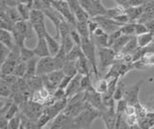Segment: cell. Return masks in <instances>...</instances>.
I'll use <instances>...</instances> for the list:
<instances>
[{
	"mask_svg": "<svg viewBox=\"0 0 154 129\" xmlns=\"http://www.w3.org/2000/svg\"><path fill=\"white\" fill-rule=\"evenodd\" d=\"M100 117V112L97 109L86 101V107L78 116L72 121L71 128H91L94 121Z\"/></svg>",
	"mask_w": 154,
	"mask_h": 129,
	"instance_id": "1",
	"label": "cell"
},
{
	"mask_svg": "<svg viewBox=\"0 0 154 129\" xmlns=\"http://www.w3.org/2000/svg\"><path fill=\"white\" fill-rule=\"evenodd\" d=\"M81 48L83 50V53L89 60L90 65L91 66V70L95 76L96 79L99 77V70H98V64L96 61V55H97V50H96V46L94 45V41L91 38H82V44Z\"/></svg>",
	"mask_w": 154,
	"mask_h": 129,
	"instance_id": "2",
	"label": "cell"
},
{
	"mask_svg": "<svg viewBox=\"0 0 154 129\" xmlns=\"http://www.w3.org/2000/svg\"><path fill=\"white\" fill-rule=\"evenodd\" d=\"M96 50L99 58L98 70L101 75L104 72H107L110 66L116 62V51L112 47H96Z\"/></svg>",
	"mask_w": 154,
	"mask_h": 129,
	"instance_id": "3",
	"label": "cell"
},
{
	"mask_svg": "<svg viewBox=\"0 0 154 129\" xmlns=\"http://www.w3.org/2000/svg\"><path fill=\"white\" fill-rule=\"evenodd\" d=\"M86 107L85 92H79L72 97L69 98L66 107L63 112L71 118H75L83 111Z\"/></svg>",
	"mask_w": 154,
	"mask_h": 129,
	"instance_id": "4",
	"label": "cell"
},
{
	"mask_svg": "<svg viewBox=\"0 0 154 129\" xmlns=\"http://www.w3.org/2000/svg\"><path fill=\"white\" fill-rule=\"evenodd\" d=\"M79 2L91 17L107 15L108 9L105 8L101 0H79Z\"/></svg>",
	"mask_w": 154,
	"mask_h": 129,
	"instance_id": "5",
	"label": "cell"
},
{
	"mask_svg": "<svg viewBox=\"0 0 154 129\" xmlns=\"http://www.w3.org/2000/svg\"><path fill=\"white\" fill-rule=\"evenodd\" d=\"M52 6L61 14L65 20L69 22L72 27L76 26V17L66 0H52Z\"/></svg>",
	"mask_w": 154,
	"mask_h": 129,
	"instance_id": "6",
	"label": "cell"
},
{
	"mask_svg": "<svg viewBox=\"0 0 154 129\" xmlns=\"http://www.w3.org/2000/svg\"><path fill=\"white\" fill-rule=\"evenodd\" d=\"M43 110H45V105L43 104L33 101V100H29L20 108V112L30 119H32L33 121L37 122L38 119L42 116Z\"/></svg>",
	"mask_w": 154,
	"mask_h": 129,
	"instance_id": "7",
	"label": "cell"
},
{
	"mask_svg": "<svg viewBox=\"0 0 154 129\" xmlns=\"http://www.w3.org/2000/svg\"><path fill=\"white\" fill-rule=\"evenodd\" d=\"M64 76H65V73L62 69H56L46 75L42 76V77L43 80L45 87L49 91L51 94H53L58 88H59Z\"/></svg>",
	"mask_w": 154,
	"mask_h": 129,
	"instance_id": "8",
	"label": "cell"
},
{
	"mask_svg": "<svg viewBox=\"0 0 154 129\" xmlns=\"http://www.w3.org/2000/svg\"><path fill=\"white\" fill-rule=\"evenodd\" d=\"M57 69V64L54 56H47L40 58L37 66V75L43 76Z\"/></svg>",
	"mask_w": 154,
	"mask_h": 129,
	"instance_id": "9",
	"label": "cell"
},
{
	"mask_svg": "<svg viewBox=\"0 0 154 129\" xmlns=\"http://www.w3.org/2000/svg\"><path fill=\"white\" fill-rule=\"evenodd\" d=\"M85 100L88 101L91 106L96 108L99 112L105 111L107 107L105 106L103 102V97L102 94L96 92L94 87L90 88L89 90L85 91Z\"/></svg>",
	"mask_w": 154,
	"mask_h": 129,
	"instance_id": "10",
	"label": "cell"
},
{
	"mask_svg": "<svg viewBox=\"0 0 154 129\" xmlns=\"http://www.w3.org/2000/svg\"><path fill=\"white\" fill-rule=\"evenodd\" d=\"M96 22L99 24V27H101L102 29L106 32L110 34L114 31H117L120 28L119 23H118L116 21L114 18L110 17L108 16H99V17H91Z\"/></svg>",
	"mask_w": 154,
	"mask_h": 129,
	"instance_id": "11",
	"label": "cell"
},
{
	"mask_svg": "<svg viewBox=\"0 0 154 129\" xmlns=\"http://www.w3.org/2000/svg\"><path fill=\"white\" fill-rule=\"evenodd\" d=\"M143 83V79L140 80L139 82H136L131 86L126 87L125 93H124V98L127 100L128 104L136 105L140 101L139 94H140V89H141Z\"/></svg>",
	"mask_w": 154,
	"mask_h": 129,
	"instance_id": "12",
	"label": "cell"
},
{
	"mask_svg": "<svg viewBox=\"0 0 154 129\" xmlns=\"http://www.w3.org/2000/svg\"><path fill=\"white\" fill-rule=\"evenodd\" d=\"M73 118H71L69 116V115L62 112L52 119V122L50 123V128L51 129L71 128V124H72Z\"/></svg>",
	"mask_w": 154,
	"mask_h": 129,
	"instance_id": "13",
	"label": "cell"
},
{
	"mask_svg": "<svg viewBox=\"0 0 154 129\" xmlns=\"http://www.w3.org/2000/svg\"><path fill=\"white\" fill-rule=\"evenodd\" d=\"M100 118L103 121L106 128L108 129L116 128V122H117V118H118L116 108H107L105 111L100 112Z\"/></svg>",
	"mask_w": 154,
	"mask_h": 129,
	"instance_id": "14",
	"label": "cell"
},
{
	"mask_svg": "<svg viewBox=\"0 0 154 129\" xmlns=\"http://www.w3.org/2000/svg\"><path fill=\"white\" fill-rule=\"evenodd\" d=\"M81 73H77L73 76V78L71 79L70 83L66 88V97L67 98L72 97L76 94L81 92V79H82Z\"/></svg>",
	"mask_w": 154,
	"mask_h": 129,
	"instance_id": "15",
	"label": "cell"
},
{
	"mask_svg": "<svg viewBox=\"0 0 154 129\" xmlns=\"http://www.w3.org/2000/svg\"><path fill=\"white\" fill-rule=\"evenodd\" d=\"M33 50L35 52L36 56H38V58L51 56L45 38H38V42H37L36 46L33 48Z\"/></svg>",
	"mask_w": 154,
	"mask_h": 129,
	"instance_id": "16",
	"label": "cell"
},
{
	"mask_svg": "<svg viewBox=\"0 0 154 129\" xmlns=\"http://www.w3.org/2000/svg\"><path fill=\"white\" fill-rule=\"evenodd\" d=\"M45 38V40L47 41L48 48H49L51 56H55L58 52H59V50L61 49V46H62L61 40H59L58 38L52 37L48 32H46Z\"/></svg>",
	"mask_w": 154,
	"mask_h": 129,
	"instance_id": "17",
	"label": "cell"
},
{
	"mask_svg": "<svg viewBox=\"0 0 154 129\" xmlns=\"http://www.w3.org/2000/svg\"><path fill=\"white\" fill-rule=\"evenodd\" d=\"M0 41L4 45H6L9 49H13L17 45L12 31L9 30H5V29L0 30Z\"/></svg>",
	"mask_w": 154,
	"mask_h": 129,
	"instance_id": "18",
	"label": "cell"
},
{
	"mask_svg": "<svg viewBox=\"0 0 154 129\" xmlns=\"http://www.w3.org/2000/svg\"><path fill=\"white\" fill-rule=\"evenodd\" d=\"M143 11H144V4L140 6L129 7L125 10V13L128 15V17H130V20L132 22H137L143 16Z\"/></svg>",
	"mask_w": 154,
	"mask_h": 129,
	"instance_id": "19",
	"label": "cell"
},
{
	"mask_svg": "<svg viewBox=\"0 0 154 129\" xmlns=\"http://www.w3.org/2000/svg\"><path fill=\"white\" fill-rule=\"evenodd\" d=\"M14 24H16V23L13 22L11 20V18L8 17L5 9L0 7V28L5 30L13 31Z\"/></svg>",
	"mask_w": 154,
	"mask_h": 129,
	"instance_id": "20",
	"label": "cell"
},
{
	"mask_svg": "<svg viewBox=\"0 0 154 129\" xmlns=\"http://www.w3.org/2000/svg\"><path fill=\"white\" fill-rule=\"evenodd\" d=\"M18 62L17 61H14L12 59H6L3 63H1V76H5V75H11L14 74V71L16 66L17 65Z\"/></svg>",
	"mask_w": 154,
	"mask_h": 129,
	"instance_id": "21",
	"label": "cell"
},
{
	"mask_svg": "<svg viewBox=\"0 0 154 129\" xmlns=\"http://www.w3.org/2000/svg\"><path fill=\"white\" fill-rule=\"evenodd\" d=\"M137 41H138V45L139 47H146L149 45H151L154 41V33L152 32H146L144 34L137 36Z\"/></svg>",
	"mask_w": 154,
	"mask_h": 129,
	"instance_id": "22",
	"label": "cell"
},
{
	"mask_svg": "<svg viewBox=\"0 0 154 129\" xmlns=\"http://www.w3.org/2000/svg\"><path fill=\"white\" fill-rule=\"evenodd\" d=\"M26 79H27V82L29 85V88H30V90L32 91V93L41 90L42 87H45L42 76L35 75V76H32V77H28Z\"/></svg>",
	"mask_w": 154,
	"mask_h": 129,
	"instance_id": "23",
	"label": "cell"
},
{
	"mask_svg": "<svg viewBox=\"0 0 154 129\" xmlns=\"http://www.w3.org/2000/svg\"><path fill=\"white\" fill-rule=\"evenodd\" d=\"M154 127V112H148L143 118L139 119V128L150 129Z\"/></svg>",
	"mask_w": 154,
	"mask_h": 129,
	"instance_id": "24",
	"label": "cell"
},
{
	"mask_svg": "<svg viewBox=\"0 0 154 129\" xmlns=\"http://www.w3.org/2000/svg\"><path fill=\"white\" fill-rule=\"evenodd\" d=\"M45 14L42 10H37V9H32L30 18L29 21L31 22V24H36V23H42L45 22Z\"/></svg>",
	"mask_w": 154,
	"mask_h": 129,
	"instance_id": "25",
	"label": "cell"
},
{
	"mask_svg": "<svg viewBox=\"0 0 154 129\" xmlns=\"http://www.w3.org/2000/svg\"><path fill=\"white\" fill-rule=\"evenodd\" d=\"M133 36H128V35H122L120 37H119L117 40L115 41V42L113 44V45L111 46L112 48L116 51V52H118V51H122L123 47L126 45L127 42L130 41V39H131Z\"/></svg>",
	"mask_w": 154,
	"mask_h": 129,
	"instance_id": "26",
	"label": "cell"
},
{
	"mask_svg": "<svg viewBox=\"0 0 154 129\" xmlns=\"http://www.w3.org/2000/svg\"><path fill=\"white\" fill-rule=\"evenodd\" d=\"M38 61V56H35V57H33L31 60H29L27 62V71H26L25 78L32 77V76L37 75Z\"/></svg>",
	"mask_w": 154,
	"mask_h": 129,
	"instance_id": "27",
	"label": "cell"
},
{
	"mask_svg": "<svg viewBox=\"0 0 154 129\" xmlns=\"http://www.w3.org/2000/svg\"><path fill=\"white\" fill-rule=\"evenodd\" d=\"M1 8H4L5 11H6L8 17L11 18V20L14 23H17L18 21L22 20V17L20 16V14H19L18 10L17 7H5L3 5L0 6Z\"/></svg>",
	"mask_w": 154,
	"mask_h": 129,
	"instance_id": "28",
	"label": "cell"
},
{
	"mask_svg": "<svg viewBox=\"0 0 154 129\" xmlns=\"http://www.w3.org/2000/svg\"><path fill=\"white\" fill-rule=\"evenodd\" d=\"M108 33H103L99 36H91V39L94 41L96 47H109L108 46Z\"/></svg>",
	"mask_w": 154,
	"mask_h": 129,
	"instance_id": "29",
	"label": "cell"
},
{
	"mask_svg": "<svg viewBox=\"0 0 154 129\" xmlns=\"http://www.w3.org/2000/svg\"><path fill=\"white\" fill-rule=\"evenodd\" d=\"M62 70L64 71L65 75H70L74 76L75 74L78 73V70L76 68V61H69L67 60L65 66H63Z\"/></svg>",
	"mask_w": 154,
	"mask_h": 129,
	"instance_id": "30",
	"label": "cell"
},
{
	"mask_svg": "<svg viewBox=\"0 0 154 129\" xmlns=\"http://www.w3.org/2000/svg\"><path fill=\"white\" fill-rule=\"evenodd\" d=\"M75 28L80 33L82 38H91L88 21H77Z\"/></svg>",
	"mask_w": 154,
	"mask_h": 129,
	"instance_id": "31",
	"label": "cell"
},
{
	"mask_svg": "<svg viewBox=\"0 0 154 129\" xmlns=\"http://www.w3.org/2000/svg\"><path fill=\"white\" fill-rule=\"evenodd\" d=\"M94 88L95 89L96 92H98L101 94L107 93V91H108V80L105 79L104 77L101 78V79H97L95 81V83L94 84Z\"/></svg>",
	"mask_w": 154,
	"mask_h": 129,
	"instance_id": "32",
	"label": "cell"
},
{
	"mask_svg": "<svg viewBox=\"0 0 154 129\" xmlns=\"http://www.w3.org/2000/svg\"><path fill=\"white\" fill-rule=\"evenodd\" d=\"M139 47L138 45V41H137V36H133L130 41L126 44L123 48H122V52L124 54H127V53H133V52L136 50Z\"/></svg>",
	"mask_w": 154,
	"mask_h": 129,
	"instance_id": "33",
	"label": "cell"
},
{
	"mask_svg": "<svg viewBox=\"0 0 154 129\" xmlns=\"http://www.w3.org/2000/svg\"><path fill=\"white\" fill-rule=\"evenodd\" d=\"M61 42H62L63 48L66 50V52L67 54H69L71 51V49L75 46V42H74L73 39H72V37L70 36V34L64 37V38H62Z\"/></svg>",
	"mask_w": 154,
	"mask_h": 129,
	"instance_id": "34",
	"label": "cell"
},
{
	"mask_svg": "<svg viewBox=\"0 0 154 129\" xmlns=\"http://www.w3.org/2000/svg\"><path fill=\"white\" fill-rule=\"evenodd\" d=\"M26 71H27V62L19 61L17 63V66H16V69H14V74L18 78L25 77Z\"/></svg>",
	"mask_w": 154,
	"mask_h": 129,
	"instance_id": "35",
	"label": "cell"
},
{
	"mask_svg": "<svg viewBox=\"0 0 154 129\" xmlns=\"http://www.w3.org/2000/svg\"><path fill=\"white\" fill-rule=\"evenodd\" d=\"M0 95L3 98H8L12 97V88L4 80H0Z\"/></svg>",
	"mask_w": 154,
	"mask_h": 129,
	"instance_id": "36",
	"label": "cell"
},
{
	"mask_svg": "<svg viewBox=\"0 0 154 129\" xmlns=\"http://www.w3.org/2000/svg\"><path fill=\"white\" fill-rule=\"evenodd\" d=\"M36 54L33 49H30L26 47V45H23L20 47V60L24 62H28L31 60L33 57H35Z\"/></svg>",
	"mask_w": 154,
	"mask_h": 129,
	"instance_id": "37",
	"label": "cell"
},
{
	"mask_svg": "<svg viewBox=\"0 0 154 129\" xmlns=\"http://www.w3.org/2000/svg\"><path fill=\"white\" fill-rule=\"evenodd\" d=\"M125 89H126V86H125V84L122 82V80H119L118 85H117V88H116L115 93H114V99L116 100V101H118V100L124 97Z\"/></svg>",
	"mask_w": 154,
	"mask_h": 129,
	"instance_id": "38",
	"label": "cell"
},
{
	"mask_svg": "<svg viewBox=\"0 0 154 129\" xmlns=\"http://www.w3.org/2000/svg\"><path fill=\"white\" fill-rule=\"evenodd\" d=\"M17 8L19 14H20L22 20H29V18H30V15H31L32 8L27 6V5H23V4H18V5L17 6Z\"/></svg>",
	"mask_w": 154,
	"mask_h": 129,
	"instance_id": "39",
	"label": "cell"
},
{
	"mask_svg": "<svg viewBox=\"0 0 154 129\" xmlns=\"http://www.w3.org/2000/svg\"><path fill=\"white\" fill-rule=\"evenodd\" d=\"M21 115V125L20 128H27V129H34V128H38V124L37 122L33 121L32 119H30L28 117H26L25 115L22 114Z\"/></svg>",
	"mask_w": 154,
	"mask_h": 129,
	"instance_id": "40",
	"label": "cell"
},
{
	"mask_svg": "<svg viewBox=\"0 0 154 129\" xmlns=\"http://www.w3.org/2000/svg\"><path fill=\"white\" fill-rule=\"evenodd\" d=\"M33 29L35 31V34L37 35L38 38H45L46 34V26H45V22H42V23H36V24H32Z\"/></svg>",
	"mask_w": 154,
	"mask_h": 129,
	"instance_id": "41",
	"label": "cell"
},
{
	"mask_svg": "<svg viewBox=\"0 0 154 129\" xmlns=\"http://www.w3.org/2000/svg\"><path fill=\"white\" fill-rule=\"evenodd\" d=\"M82 54H83V50H82L81 46L75 45V46L71 49V51L69 52V53L67 54V60H69V61H77L80 58V56Z\"/></svg>",
	"mask_w": 154,
	"mask_h": 129,
	"instance_id": "42",
	"label": "cell"
},
{
	"mask_svg": "<svg viewBox=\"0 0 154 129\" xmlns=\"http://www.w3.org/2000/svg\"><path fill=\"white\" fill-rule=\"evenodd\" d=\"M120 31L123 35H128V36H136L135 33V22H128L126 24H123L120 26Z\"/></svg>",
	"mask_w": 154,
	"mask_h": 129,
	"instance_id": "43",
	"label": "cell"
},
{
	"mask_svg": "<svg viewBox=\"0 0 154 129\" xmlns=\"http://www.w3.org/2000/svg\"><path fill=\"white\" fill-rule=\"evenodd\" d=\"M91 87H94L93 81H91V74L82 76V79H81V92H85V91L89 90Z\"/></svg>",
	"mask_w": 154,
	"mask_h": 129,
	"instance_id": "44",
	"label": "cell"
},
{
	"mask_svg": "<svg viewBox=\"0 0 154 129\" xmlns=\"http://www.w3.org/2000/svg\"><path fill=\"white\" fill-rule=\"evenodd\" d=\"M18 113H20V108H19V106L17 103L14 102L12 104V106L9 108V110L6 112V114H5L4 116L7 119H9V121H10V119L13 118L14 116H17Z\"/></svg>",
	"mask_w": 154,
	"mask_h": 129,
	"instance_id": "45",
	"label": "cell"
},
{
	"mask_svg": "<svg viewBox=\"0 0 154 129\" xmlns=\"http://www.w3.org/2000/svg\"><path fill=\"white\" fill-rule=\"evenodd\" d=\"M21 125V115L20 113H18L17 116H14L13 118H11L9 121L8 128L9 129H17L20 128Z\"/></svg>",
	"mask_w": 154,
	"mask_h": 129,
	"instance_id": "46",
	"label": "cell"
},
{
	"mask_svg": "<svg viewBox=\"0 0 154 129\" xmlns=\"http://www.w3.org/2000/svg\"><path fill=\"white\" fill-rule=\"evenodd\" d=\"M124 12H125V9L123 7L117 5V6L114 7V8L108 9V10H107V15H106V16H108L110 17L114 18L115 17H117V16L120 15V14H122Z\"/></svg>",
	"mask_w": 154,
	"mask_h": 129,
	"instance_id": "47",
	"label": "cell"
},
{
	"mask_svg": "<svg viewBox=\"0 0 154 129\" xmlns=\"http://www.w3.org/2000/svg\"><path fill=\"white\" fill-rule=\"evenodd\" d=\"M127 106H128V102L124 97L118 100L117 105H116V111H117V114H124Z\"/></svg>",
	"mask_w": 154,
	"mask_h": 129,
	"instance_id": "48",
	"label": "cell"
},
{
	"mask_svg": "<svg viewBox=\"0 0 154 129\" xmlns=\"http://www.w3.org/2000/svg\"><path fill=\"white\" fill-rule=\"evenodd\" d=\"M135 107H136V114H137L139 119L144 118L147 115L148 111H147L146 107L144 106V105L141 104V102H140V101L136 105H135Z\"/></svg>",
	"mask_w": 154,
	"mask_h": 129,
	"instance_id": "49",
	"label": "cell"
},
{
	"mask_svg": "<svg viewBox=\"0 0 154 129\" xmlns=\"http://www.w3.org/2000/svg\"><path fill=\"white\" fill-rule=\"evenodd\" d=\"M146 32H148V29H147V26L146 25V23L140 22V21L135 22V33H136V36L144 34V33H146Z\"/></svg>",
	"mask_w": 154,
	"mask_h": 129,
	"instance_id": "50",
	"label": "cell"
},
{
	"mask_svg": "<svg viewBox=\"0 0 154 129\" xmlns=\"http://www.w3.org/2000/svg\"><path fill=\"white\" fill-rule=\"evenodd\" d=\"M114 20L118 23H119L122 26L123 24H126V23H128V22H131V20H130V17H128V15L125 12L122 13V14H120V15H119L117 17H115Z\"/></svg>",
	"mask_w": 154,
	"mask_h": 129,
	"instance_id": "51",
	"label": "cell"
},
{
	"mask_svg": "<svg viewBox=\"0 0 154 129\" xmlns=\"http://www.w3.org/2000/svg\"><path fill=\"white\" fill-rule=\"evenodd\" d=\"M70 36L72 37V39H73L75 45L81 46V44H82V37H81L80 33L77 31V29H76L75 27H72L71 28V30H70Z\"/></svg>",
	"mask_w": 154,
	"mask_h": 129,
	"instance_id": "52",
	"label": "cell"
},
{
	"mask_svg": "<svg viewBox=\"0 0 154 129\" xmlns=\"http://www.w3.org/2000/svg\"><path fill=\"white\" fill-rule=\"evenodd\" d=\"M122 35V31H120V28L119 30H117V31H114V32H112V33H110L109 34V37H108V46L109 47H111L113 45V44L115 42V41L118 39L119 37H120Z\"/></svg>",
	"mask_w": 154,
	"mask_h": 129,
	"instance_id": "53",
	"label": "cell"
},
{
	"mask_svg": "<svg viewBox=\"0 0 154 129\" xmlns=\"http://www.w3.org/2000/svg\"><path fill=\"white\" fill-rule=\"evenodd\" d=\"M52 94H53V97H54V98L56 100H60V99L66 97V90L62 89V88H58Z\"/></svg>",
	"mask_w": 154,
	"mask_h": 129,
	"instance_id": "54",
	"label": "cell"
},
{
	"mask_svg": "<svg viewBox=\"0 0 154 129\" xmlns=\"http://www.w3.org/2000/svg\"><path fill=\"white\" fill-rule=\"evenodd\" d=\"M0 47H1V63H3V62L8 58L11 49H9L8 47L6 45H4L3 44H1V46Z\"/></svg>",
	"mask_w": 154,
	"mask_h": 129,
	"instance_id": "55",
	"label": "cell"
},
{
	"mask_svg": "<svg viewBox=\"0 0 154 129\" xmlns=\"http://www.w3.org/2000/svg\"><path fill=\"white\" fill-rule=\"evenodd\" d=\"M72 78H73V76L65 75L64 78H63V80H62L61 84H60V86H59V88H62V89H65L66 90V88L67 87V86H69V84L70 83V81H71Z\"/></svg>",
	"mask_w": 154,
	"mask_h": 129,
	"instance_id": "56",
	"label": "cell"
},
{
	"mask_svg": "<svg viewBox=\"0 0 154 129\" xmlns=\"http://www.w3.org/2000/svg\"><path fill=\"white\" fill-rule=\"evenodd\" d=\"M1 5L5 7H17L18 5L17 0H1Z\"/></svg>",
	"mask_w": 154,
	"mask_h": 129,
	"instance_id": "57",
	"label": "cell"
},
{
	"mask_svg": "<svg viewBox=\"0 0 154 129\" xmlns=\"http://www.w3.org/2000/svg\"><path fill=\"white\" fill-rule=\"evenodd\" d=\"M8 124H9V119L5 118V116H0V129L8 128Z\"/></svg>",
	"mask_w": 154,
	"mask_h": 129,
	"instance_id": "58",
	"label": "cell"
},
{
	"mask_svg": "<svg viewBox=\"0 0 154 129\" xmlns=\"http://www.w3.org/2000/svg\"><path fill=\"white\" fill-rule=\"evenodd\" d=\"M125 115H134L136 114V107L135 105H131V104H128V106L125 110Z\"/></svg>",
	"mask_w": 154,
	"mask_h": 129,
	"instance_id": "59",
	"label": "cell"
},
{
	"mask_svg": "<svg viewBox=\"0 0 154 129\" xmlns=\"http://www.w3.org/2000/svg\"><path fill=\"white\" fill-rule=\"evenodd\" d=\"M18 4H23V5H27L33 9L34 7V0H17Z\"/></svg>",
	"mask_w": 154,
	"mask_h": 129,
	"instance_id": "60",
	"label": "cell"
},
{
	"mask_svg": "<svg viewBox=\"0 0 154 129\" xmlns=\"http://www.w3.org/2000/svg\"><path fill=\"white\" fill-rule=\"evenodd\" d=\"M146 25L147 26V29H148L149 32L154 33V18H152V20L146 21Z\"/></svg>",
	"mask_w": 154,
	"mask_h": 129,
	"instance_id": "61",
	"label": "cell"
}]
</instances>
